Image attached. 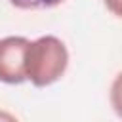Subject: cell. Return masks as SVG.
Wrapping results in <instances>:
<instances>
[{
	"label": "cell",
	"instance_id": "obj_4",
	"mask_svg": "<svg viewBox=\"0 0 122 122\" xmlns=\"http://www.w3.org/2000/svg\"><path fill=\"white\" fill-rule=\"evenodd\" d=\"M120 4H122V0H105V6L112 11V15H116V17H120Z\"/></svg>",
	"mask_w": 122,
	"mask_h": 122
},
{
	"label": "cell",
	"instance_id": "obj_3",
	"mask_svg": "<svg viewBox=\"0 0 122 122\" xmlns=\"http://www.w3.org/2000/svg\"><path fill=\"white\" fill-rule=\"evenodd\" d=\"M8 2L19 10H50L63 4L65 0H8Z\"/></svg>",
	"mask_w": 122,
	"mask_h": 122
},
{
	"label": "cell",
	"instance_id": "obj_2",
	"mask_svg": "<svg viewBox=\"0 0 122 122\" xmlns=\"http://www.w3.org/2000/svg\"><path fill=\"white\" fill-rule=\"evenodd\" d=\"M29 40L25 36L0 38V82L23 84L25 78V50Z\"/></svg>",
	"mask_w": 122,
	"mask_h": 122
},
{
	"label": "cell",
	"instance_id": "obj_1",
	"mask_svg": "<svg viewBox=\"0 0 122 122\" xmlns=\"http://www.w3.org/2000/svg\"><path fill=\"white\" fill-rule=\"evenodd\" d=\"M69 67V51L61 38L53 34L29 40L25 50V78L36 86L46 88L55 84Z\"/></svg>",
	"mask_w": 122,
	"mask_h": 122
},
{
	"label": "cell",
	"instance_id": "obj_5",
	"mask_svg": "<svg viewBox=\"0 0 122 122\" xmlns=\"http://www.w3.org/2000/svg\"><path fill=\"white\" fill-rule=\"evenodd\" d=\"M0 122H19L11 112H8V111H2L0 109Z\"/></svg>",
	"mask_w": 122,
	"mask_h": 122
}]
</instances>
